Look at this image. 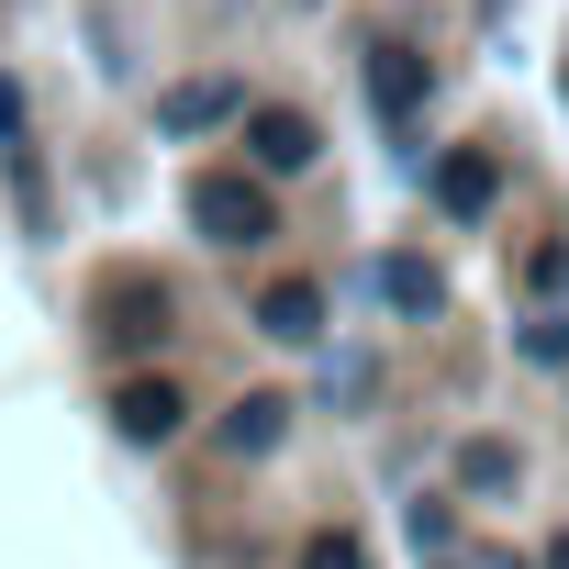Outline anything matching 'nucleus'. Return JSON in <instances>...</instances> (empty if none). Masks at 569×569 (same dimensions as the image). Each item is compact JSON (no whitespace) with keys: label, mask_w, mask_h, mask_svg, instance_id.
<instances>
[{"label":"nucleus","mask_w":569,"mask_h":569,"mask_svg":"<svg viewBox=\"0 0 569 569\" xmlns=\"http://www.w3.org/2000/svg\"><path fill=\"white\" fill-rule=\"evenodd\" d=\"M547 569H569V536H558V547H547Z\"/></svg>","instance_id":"nucleus-14"},{"label":"nucleus","mask_w":569,"mask_h":569,"mask_svg":"<svg viewBox=\"0 0 569 569\" xmlns=\"http://www.w3.org/2000/svg\"><path fill=\"white\" fill-rule=\"evenodd\" d=\"M112 313H123V325H112V336H123V347H146V336H168V302H157V291H123V302H112Z\"/></svg>","instance_id":"nucleus-9"},{"label":"nucleus","mask_w":569,"mask_h":569,"mask_svg":"<svg viewBox=\"0 0 569 569\" xmlns=\"http://www.w3.org/2000/svg\"><path fill=\"white\" fill-rule=\"evenodd\" d=\"M458 469H469V491H502V480H513V447H491V436H480Z\"/></svg>","instance_id":"nucleus-11"},{"label":"nucleus","mask_w":569,"mask_h":569,"mask_svg":"<svg viewBox=\"0 0 569 569\" xmlns=\"http://www.w3.org/2000/svg\"><path fill=\"white\" fill-rule=\"evenodd\" d=\"M491 190H502V168L480 157V146H458V157H436V201L469 223V212H491Z\"/></svg>","instance_id":"nucleus-4"},{"label":"nucleus","mask_w":569,"mask_h":569,"mask_svg":"<svg viewBox=\"0 0 569 569\" xmlns=\"http://www.w3.org/2000/svg\"><path fill=\"white\" fill-rule=\"evenodd\" d=\"M302 569H369V547H358V536H313V547H302Z\"/></svg>","instance_id":"nucleus-12"},{"label":"nucleus","mask_w":569,"mask_h":569,"mask_svg":"<svg viewBox=\"0 0 569 569\" xmlns=\"http://www.w3.org/2000/svg\"><path fill=\"white\" fill-rule=\"evenodd\" d=\"M380 291H391V302H402V313H425V302H436V279H425V268H413V257H391V268H380Z\"/></svg>","instance_id":"nucleus-10"},{"label":"nucleus","mask_w":569,"mask_h":569,"mask_svg":"<svg viewBox=\"0 0 569 569\" xmlns=\"http://www.w3.org/2000/svg\"><path fill=\"white\" fill-rule=\"evenodd\" d=\"M257 325H268L279 347H302V336H325V291H313V279H279V291L257 302Z\"/></svg>","instance_id":"nucleus-6"},{"label":"nucleus","mask_w":569,"mask_h":569,"mask_svg":"<svg viewBox=\"0 0 569 569\" xmlns=\"http://www.w3.org/2000/svg\"><path fill=\"white\" fill-rule=\"evenodd\" d=\"M223 112H246V101H234V79H179V90L157 101V123H168V134H201V123H223Z\"/></svg>","instance_id":"nucleus-5"},{"label":"nucleus","mask_w":569,"mask_h":569,"mask_svg":"<svg viewBox=\"0 0 569 569\" xmlns=\"http://www.w3.org/2000/svg\"><path fill=\"white\" fill-rule=\"evenodd\" d=\"M0 134H23V90L12 79H0Z\"/></svg>","instance_id":"nucleus-13"},{"label":"nucleus","mask_w":569,"mask_h":569,"mask_svg":"<svg viewBox=\"0 0 569 569\" xmlns=\"http://www.w3.org/2000/svg\"><path fill=\"white\" fill-rule=\"evenodd\" d=\"M369 90H380V112H391V123L425 101V79H413V57H402V46H380V57H369Z\"/></svg>","instance_id":"nucleus-8"},{"label":"nucleus","mask_w":569,"mask_h":569,"mask_svg":"<svg viewBox=\"0 0 569 569\" xmlns=\"http://www.w3.org/2000/svg\"><path fill=\"white\" fill-rule=\"evenodd\" d=\"M190 223L212 246H268V190L234 179V168H212V179H190Z\"/></svg>","instance_id":"nucleus-1"},{"label":"nucleus","mask_w":569,"mask_h":569,"mask_svg":"<svg viewBox=\"0 0 569 569\" xmlns=\"http://www.w3.org/2000/svg\"><path fill=\"white\" fill-rule=\"evenodd\" d=\"M246 146H257V168H279V179L325 157V134H313L302 112H246Z\"/></svg>","instance_id":"nucleus-3"},{"label":"nucleus","mask_w":569,"mask_h":569,"mask_svg":"<svg viewBox=\"0 0 569 569\" xmlns=\"http://www.w3.org/2000/svg\"><path fill=\"white\" fill-rule=\"evenodd\" d=\"M179 413H190V402H179L168 380H123V391H112V425H123L134 447H168V436H179Z\"/></svg>","instance_id":"nucleus-2"},{"label":"nucleus","mask_w":569,"mask_h":569,"mask_svg":"<svg viewBox=\"0 0 569 569\" xmlns=\"http://www.w3.org/2000/svg\"><path fill=\"white\" fill-rule=\"evenodd\" d=\"M279 413H291V402H268V391H257V402H234V413H223V447H234V458L279 447Z\"/></svg>","instance_id":"nucleus-7"}]
</instances>
